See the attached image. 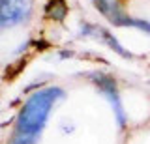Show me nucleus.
Returning <instances> with one entry per match:
<instances>
[{
  "mask_svg": "<svg viewBox=\"0 0 150 144\" xmlns=\"http://www.w3.org/2000/svg\"><path fill=\"white\" fill-rule=\"evenodd\" d=\"M96 8L100 10L101 15H105L112 25L116 26H135V28H141L144 32H150V22L146 21H139V19H133V17L126 15L122 11V6L116 0H94Z\"/></svg>",
  "mask_w": 150,
  "mask_h": 144,
  "instance_id": "obj_2",
  "label": "nucleus"
},
{
  "mask_svg": "<svg viewBox=\"0 0 150 144\" xmlns=\"http://www.w3.org/2000/svg\"><path fill=\"white\" fill-rule=\"evenodd\" d=\"M94 81H96V84L101 88V92L105 94L107 99H109V103L112 105L120 127H124L126 125V116H124V110H122V105H120L118 92H116V82L112 81L111 77H107V75H94Z\"/></svg>",
  "mask_w": 150,
  "mask_h": 144,
  "instance_id": "obj_4",
  "label": "nucleus"
},
{
  "mask_svg": "<svg viewBox=\"0 0 150 144\" xmlns=\"http://www.w3.org/2000/svg\"><path fill=\"white\" fill-rule=\"evenodd\" d=\"M66 2L64 0H49V4L45 6V15L53 21H62L66 17Z\"/></svg>",
  "mask_w": 150,
  "mask_h": 144,
  "instance_id": "obj_6",
  "label": "nucleus"
},
{
  "mask_svg": "<svg viewBox=\"0 0 150 144\" xmlns=\"http://www.w3.org/2000/svg\"><path fill=\"white\" fill-rule=\"evenodd\" d=\"M32 13V0H0V26L26 21Z\"/></svg>",
  "mask_w": 150,
  "mask_h": 144,
  "instance_id": "obj_3",
  "label": "nucleus"
},
{
  "mask_svg": "<svg viewBox=\"0 0 150 144\" xmlns=\"http://www.w3.org/2000/svg\"><path fill=\"white\" fill-rule=\"evenodd\" d=\"M64 92L60 88H45L30 96V99L25 103L21 114L17 120V137L13 144H34L40 131L45 127V122L49 118V112L53 105Z\"/></svg>",
  "mask_w": 150,
  "mask_h": 144,
  "instance_id": "obj_1",
  "label": "nucleus"
},
{
  "mask_svg": "<svg viewBox=\"0 0 150 144\" xmlns=\"http://www.w3.org/2000/svg\"><path fill=\"white\" fill-rule=\"evenodd\" d=\"M83 32H84V34H90V32H92V34H100V36H101V39L105 41V43H109V47H112V49H115L118 54H122V56H126V58H129V56H131L128 51H126V49H124V47H122V45L118 43V41L115 39V36H111L107 30L98 28V26H84Z\"/></svg>",
  "mask_w": 150,
  "mask_h": 144,
  "instance_id": "obj_5",
  "label": "nucleus"
}]
</instances>
